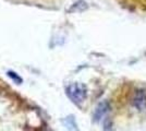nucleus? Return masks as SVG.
Instances as JSON below:
<instances>
[{
    "label": "nucleus",
    "instance_id": "1",
    "mask_svg": "<svg viewBox=\"0 0 146 131\" xmlns=\"http://www.w3.org/2000/svg\"><path fill=\"white\" fill-rule=\"evenodd\" d=\"M67 94L69 98L72 100L74 104L80 105L85 100L87 92H86L85 85L79 84V83H73L67 87Z\"/></svg>",
    "mask_w": 146,
    "mask_h": 131
},
{
    "label": "nucleus",
    "instance_id": "2",
    "mask_svg": "<svg viewBox=\"0 0 146 131\" xmlns=\"http://www.w3.org/2000/svg\"><path fill=\"white\" fill-rule=\"evenodd\" d=\"M133 105L139 110H143L146 108V92L144 90H139L133 98Z\"/></svg>",
    "mask_w": 146,
    "mask_h": 131
},
{
    "label": "nucleus",
    "instance_id": "3",
    "mask_svg": "<svg viewBox=\"0 0 146 131\" xmlns=\"http://www.w3.org/2000/svg\"><path fill=\"white\" fill-rule=\"evenodd\" d=\"M109 110V103L108 102H102L99 105L97 106L95 114H94V120L95 121H99L102 120L103 117L108 112Z\"/></svg>",
    "mask_w": 146,
    "mask_h": 131
},
{
    "label": "nucleus",
    "instance_id": "4",
    "mask_svg": "<svg viewBox=\"0 0 146 131\" xmlns=\"http://www.w3.org/2000/svg\"><path fill=\"white\" fill-rule=\"evenodd\" d=\"M8 75H9V76H11L14 81L22 82V79H21L20 76H18V75H15V73H13V72H8Z\"/></svg>",
    "mask_w": 146,
    "mask_h": 131
}]
</instances>
